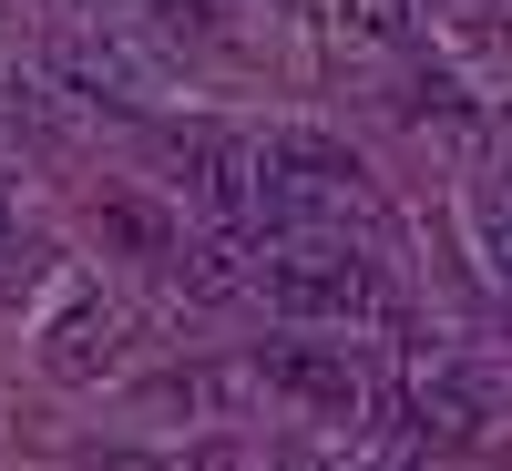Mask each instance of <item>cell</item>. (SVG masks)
Here are the masks:
<instances>
[{"label":"cell","mask_w":512,"mask_h":471,"mask_svg":"<svg viewBox=\"0 0 512 471\" xmlns=\"http://www.w3.org/2000/svg\"><path fill=\"white\" fill-rule=\"evenodd\" d=\"M256 297L287 328H349V318H390V287H379V256L318 226H277L256 246Z\"/></svg>","instance_id":"cell-1"},{"label":"cell","mask_w":512,"mask_h":471,"mask_svg":"<svg viewBox=\"0 0 512 471\" xmlns=\"http://www.w3.org/2000/svg\"><path fill=\"white\" fill-rule=\"evenodd\" d=\"M256 175H267L277 226H318V236H349L359 226V246H390V205H379V185L349 164V144L277 123V134H256Z\"/></svg>","instance_id":"cell-2"},{"label":"cell","mask_w":512,"mask_h":471,"mask_svg":"<svg viewBox=\"0 0 512 471\" xmlns=\"http://www.w3.org/2000/svg\"><path fill=\"white\" fill-rule=\"evenodd\" d=\"M369 420H379L400 451H472V441L492 431V390H482L472 369H451L441 349H431V359L410 349L400 379H379V410H369Z\"/></svg>","instance_id":"cell-3"},{"label":"cell","mask_w":512,"mask_h":471,"mask_svg":"<svg viewBox=\"0 0 512 471\" xmlns=\"http://www.w3.org/2000/svg\"><path fill=\"white\" fill-rule=\"evenodd\" d=\"M175 175H185V195L205 205V226L277 236L267 175H256V134H216V123H185V134H175Z\"/></svg>","instance_id":"cell-4"},{"label":"cell","mask_w":512,"mask_h":471,"mask_svg":"<svg viewBox=\"0 0 512 471\" xmlns=\"http://www.w3.org/2000/svg\"><path fill=\"white\" fill-rule=\"evenodd\" d=\"M246 369H256L267 400H297V410H349V420L379 410V379L349 349H318V338H277V349H256Z\"/></svg>","instance_id":"cell-5"},{"label":"cell","mask_w":512,"mask_h":471,"mask_svg":"<svg viewBox=\"0 0 512 471\" xmlns=\"http://www.w3.org/2000/svg\"><path fill=\"white\" fill-rule=\"evenodd\" d=\"M123 338H134V318H123L103 287H72L62 308H52V328H41V359H52V379L93 390V379H103V369L123 359Z\"/></svg>","instance_id":"cell-6"},{"label":"cell","mask_w":512,"mask_h":471,"mask_svg":"<svg viewBox=\"0 0 512 471\" xmlns=\"http://www.w3.org/2000/svg\"><path fill=\"white\" fill-rule=\"evenodd\" d=\"M256 246L267 236H246V226H205L175 246V287L195 297V308H226V297H256Z\"/></svg>","instance_id":"cell-7"},{"label":"cell","mask_w":512,"mask_h":471,"mask_svg":"<svg viewBox=\"0 0 512 471\" xmlns=\"http://www.w3.org/2000/svg\"><path fill=\"white\" fill-rule=\"evenodd\" d=\"M93 236L113 246V256H134V267H175V226H164V205H144V195H103L93 205Z\"/></svg>","instance_id":"cell-8"},{"label":"cell","mask_w":512,"mask_h":471,"mask_svg":"<svg viewBox=\"0 0 512 471\" xmlns=\"http://www.w3.org/2000/svg\"><path fill=\"white\" fill-rule=\"evenodd\" d=\"M400 113H410V123H431V134H461V144L482 134V103L461 93L451 72H410V93H400Z\"/></svg>","instance_id":"cell-9"},{"label":"cell","mask_w":512,"mask_h":471,"mask_svg":"<svg viewBox=\"0 0 512 471\" xmlns=\"http://www.w3.org/2000/svg\"><path fill=\"white\" fill-rule=\"evenodd\" d=\"M41 144H52V103L31 82H0V175H21Z\"/></svg>","instance_id":"cell-10"},{"label":"cell","mask_w":512,"mask_h":471,"mask_svg":"<svg viewBox=\"0 0 512 471\" xmlns=\"http://www.w3.org/2000/svg\"><path fill=\"white\" fill-rule=\"evenodd\" d=\"M472 236H482L492 287L512 297V175H482V185H472Z\"/></svg>","instance_id":"cell-11"},{"label":"cell","mask_w":512,"mask_h":471,"mask_svg":"<svg viewBox=\"0 0 512 471\" xmlns=\"http://www.w3.org/2000/svg\"><path fill=\"white\" fill-rule=\"evenodd\" d=\"M349 41H410L420 31V0H328Z\"/></svg>","instance_id":"cell-12"}]
</instances>
